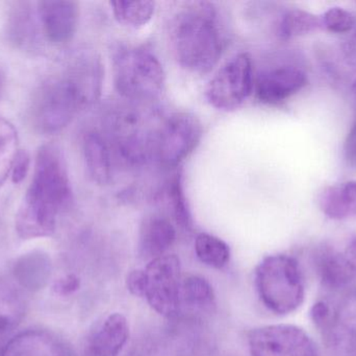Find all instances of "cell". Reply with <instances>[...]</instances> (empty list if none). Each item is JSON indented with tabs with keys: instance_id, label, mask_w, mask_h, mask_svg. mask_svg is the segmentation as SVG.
Instances as JSON below:
<instances>
[{
	"instance_id": "9c48e42d",
	"label": "cell",
	"mask_w": 356,
	"mask_h": 356,
	"mask_svg": "<svg viewBox=\"0 0 356 356\" xmlns=\"http://www.w3.org/2000/svg\"><path fill=\"white\" fill-rule=\"evenodd\" d=\"M251 356H321L311 336L290 324L261 326L248 334Z\"/></svg>"
},
{
	"instance_id": "3957f363",
	"label": "cell",
	"mask_w": 356,
	"mask_h": 356,
	"mask_svg": "<svg viewBox=\"0 0 356 356\" xmlns=\"http://www.w3.org/2000/svg\"><path fill=\"white\" fill-rule=\"evenodd\" d=\"M170 36L177 62L190 72L209 73L221 58L223 37L209 2L186 4L173 18Z\"/></svg>"
},
{
	"instance_id": "e0dca14e",
	"label": "cell",
	"mask_w": 356,
	"mask_h": 356,
	"mask_svg": "<svg viewBox=\"0 0 356 356\" xmlns=\"http://www.w3.org/2000/svg\"><path fill=\"white\" fill-rule=\"evenodd\" d=\"M322 212L332 219L356 217V181H347L324 188L318 196Z\"/></svg>"
},
{
	"instance_id": "f1b7e54d",
	"label": "cell",
	"mask_w": 356,
	"mask_h": 356,
	"mask_svg": "<svg viewBox=\"0 0 356 356\" xmlns=\"http://www.w3.org/2000/svg\"><path fill=\"white\" fill-rule=\"evenodd\" d=\"M127 290L134 296L144 298L145 296V273L144 270H134L127 276Z\"/></svg>"
},
{
	"instance_id": "5bb4252c",
	"label": "cell",
	"mask_w": 356,
	"mask_h": 356,
	"mask_svg": "<svg viewBox=\"0 0 356 356\" xmlns=\"http://www.w3.org/2000/svg\"><path fill=\"white\" fill-rule=\"evenodd\" d=\"M129 338V325L122 314H111L91 334L87 356H119Z\"/></svg>"
},
{
	"instance_id": "8fae6325",
	"label": "cell",
	"mask_w": 356,
	"mask_h": 356,
	"mask_svg": "<svg viewBox=\"0 0 356 356\" xmlns=\"http://www.w3.org/2000/svg\"><path fill=\"white\" fill-rule=\"evenodd\" d=\"M42 31L50 43L65 44L74 37L79 24V6L68 0H47L37 3Z\"/></svg>"
},
{
	"instance_id": "cb8c5ba5",
	"label": "cell",
	"mask_w": 356,
	"mask_h": 356,
	"mask_svg": "<svg viewBox=\"0 0 356 356\" xmlns=\"http://www.w3.org/2000/svg\"><path fill=\"white\" fill-rule=\"evenodd\" d=\"M166 199L169 210L177 225L186 231H192V215L188 208V201L184 196L181 173H175V177L169 181Z\"/></svg>"
},
{
	"instance_id": "4fadbf2b",
	"label": "cell",
	"mask_w": 356,
	"mask_h": 356,
	"mask_svg": "<svg viewBox=\"0 0 356 356\" xmlns=\"http://www.w3.org/2000/svg\"><path fill=\"white\" fill-rule=\"evenodd\" d=\"M0 356H76L68 343L46 330L18 334L0 349Z\"/></svg>"
},
{
	"instance_id": "44dd1931",
	"label": "cell",
	"mask_w": 356,
	"mask_h": 356,
	"mask_svg": "<svg viewBox=\"0 0 356 356\" xmlns=\"http://www.w3.org/2000/svg\"><path fill=\"white\" fill-rule=\"evenodd\" d=\"M322 29L321 17L303 10H291L280 19L277 35L280 39L291 40Z\"/></svg>"
},
{
	"instance_id": "7402d4cb",
	"label": "cell",
	"mask_w": 356,
	"mask_h": 356,
	"mask_svg": "<svg viewBox=\"0 0 356 356\" xmlns=\"http://www.w3.org/2000/svg\"><path fill=\"white\" fill-rule=\"evenodd\" d=\"M195 253L201 263L213 269H223L230 259V249L221 238L200 233L195 240Z\"/></svg>"
},
{
	"instance_id": "83f0119b",
	"label": "cell",
	"mask_w": 356,
	"mask_h": 356,
	"mask_svg": "<svg viewBox=\"0 0 356 356\" xmlns=\"http://www.w3.org/2000/svg\"><path fill=\"white\" fill-rule=\"evenodd\" d=\"M29 165H31V157L29 153L25 150H19L10 173L13 183H21L25 179L29 171Z\"/></svg>"
},
{
	"instance_id": "d6a6232c",
	"label": "cell",
	"mask_w": 356,
	"mask_h": 356,
	"mask_svg": "<svg viewBox=\"0 0 356 356\" xmlns=\"http://www.w3.org/2000/svg\"><path fill=\"white\" fill-rule=\"evenodd\" d=\"M2 87H3V79H2L1 75H0V95H1Z\"/></svg>"
},
{
	"instance_id": "484cf974",
	"label": "cell",
	"mask_w": 356,
	"mask_h": 356,
	"mask_svg": "<svg viewBox=\"0 0 356 356\" xmlns=\"http://www.w3.org/2000/svg\"><path fill=\"white\" fill-rule=\"evenodd\" d=\"M321 21L322 29L332 33H347L355 25V18L351 13L342 8H330L322 15Z\"/></svg>"
},
{
	"instance_id": "5b68a950",
	"label": "cell",
	"mask_w": 356,
	"mask_h": 356,
	"mask_svg": "<svg viewBox=\"0 0 356 356\" xmlns=\"http://www.w3.org/2000/svg\"><path fill=\"white\" fill-rule=\"evenodd\" d=\"M115 87L131 100H152L165 85V72L159 59L144 48L121 46L113 56Z\"/></svg>"
},
{
	"instance_id": "4316f807",
	"label": "cell",
	"mask_w": 356,
	"mask_h": 356,
	"mask_svg": "<svg viewBox=\"0 0 356 356\" xmlns=\"http://www.w3.org/2000/svg\"><path fill=\"white\" fill-rule=\"evenodd\" d=\"M334 311L332 307L325 301L315 303L311 309V318L315 325L322 332H326L330 330L334 319Z\"/></svg>"
},
{
	"instance_id": "4dcf8cb0",
	"label": "cell",
	"mask_w": 356,
	"mask_h": 356,
	"mask_svg": "<svg viewBox=\"0 0 356 356\" xmlns=\"http://www.w3.org/2000/svg\"><path fill=\"white\" fill-rule=\"evenodd\" d=\"M345 152H346V158L348 162L356 167V121L349 133Z\"/></svg>"
},
{
	"instance_id": "277c9868",
	"label": "cell",
	"mask_w": 356,
	"mask_h": 356,
	"mask_svg": "<svg viewBox=\"0 0 356 356\" xmlns=\"http://www.w3.org/2000/svg\"><path fill=\"white\" fill-rule=\"evenodd\" d=\"M254 286L264 307L290 315L305 302V286L298 261L286 254L269 255L255 269Z\"/></svg>"
},
{
	"instance_id": "ac0fdd59",
	"label": "cell",
	"mask_w": 356,
	"mask_h": 356,
	"mask_svg": "<svg viewBox=\"0 0 356 356\" xmlns=\"http://www.w3.org/2000/svg\"><path fill=\"white\" fill-rule=\"evenodd\" d=\"M26 302L21 291L0 280V345L17 330L24 318Z\"/></svg>"
},
{
	"instance_id": "1f68e13d",
	"label": "cell",
	"mask_w": 356,
	"mask_h": 356,
	"mask_svg": "<svg viewBox=\"0 0 356 356\" xmlns=\"http://www.w3.org/2000/svg\"><path fill=\"white\" fill-rule=\"evenodd\" d=\"M345 52H346V56L349 63H350L353 68L355 69V79L353 84V93H355L356 96V31L355 35L349 40L348 43L346 44Z\"/></svg>"
},
{
	"instance_id": "7a4b0ae2",
	"label": "cell",
	"mask_w": 356,
	"mask_h": 356,
	"mask_svg": "<svg viewBox=\"0 0 356 356\" xmlns=\"http://www.w3.org/2000/svg\"><path fill=\"white\" fill-rule=\"evenodd\" d=\"M102 65L93 54H83L62 75L41 87L33 109L35 127L44 134H56L72 123L79 111L102 93Z\"/></svg>"
},
{
	"instance_id": "f546056e",
	"label": "cell",
	"mask_w": 356,
	"mask_h": 356,
	"mask_svg": "<svg viewBox=\"0 0 356 356\" xmlns=\"http://www.w3.org/2000/svg\"><path fill=\"white\" fill-rule=\"evenodd\" d=\"M81 286V280L77 276L70 274L54 282V290L60 296H69L76 292Z\"/></svg>"
},
{
	"instance_id": "ba28073f",
	"label": "cell",
	"mask_w": 356,
	"mask_h": 356,
	"mask_svg": "<svg viewBox=\"0 0 356 356\" xmlns=\"http://www.w3.org/2000/svg\"><path fill=\"white\" fill-rule=\"evenodd\" d=\"M203 127L192 113H175L160 127L156 136L154 156L165 167H177L200 142Z\"/></svg>"
},
{
	"instance_id": "30bf717a",
	"label": "cell",
	"mask_w": 356,
	"mask_h": 356,
	"mask_svg": "<svg viewBox=\"0 0 356 356\" xmlns=\"http://www.w3.org/2000/svg\"><path fill=\"white\" fill-rule=\"evenodd\" d=\"M314 265L322 284L330 290H340L356 280V236L342 251L321 247L314 255Z\"/></svg>"
},
{
	"instance_id": "d4e9b609",
	"label": "cell",
	"mask_w": 356,
	"mask_h": 356,
	"mask_svg": "<svg viewBox=\"0 0 356 356\" xmlns=\"http://www.w3.org/2000/svg\"><path fill=\"white\" fill-rule=\"evenodd\" d=\"M18 134L10 121L0 117V186L12 173L18 155Z\"/></svg>"
},
{
	"instance_id": "ffe728a7",
	"label": "cell",
	"mask_w": 356,
	"mask_h": 356,
	"mask_svg": "<svg viewBox=\"0 0 356 356\" xmlns=\"http://www.w3.org/2000/svg\"><path fill=\"white\" fill-rule=\"evenodd\" d=\"M216 307L213 286L201 276L190 275L182 279L180 288V309L192 313H211Z\"/></svg>"
},
{
	"instance_id": "8992f818",
	"label": "cell",
	"mask_w": 356,
	"mask_h": 356,
	"mask_svg": "<svg viewBox=\"0 0 356 356\" xmlns=\"http://www.w3.org/2000/svg\"><path fill=\"white\" fill-rule=\"evenodd\" d=\"M253 68L247 52L236 54L222 65L205 89L207 102L221 111L240 108L252 93Z\"/></svg>"
},
{
	"instance_id": "7c38bea8",
	"label": "cell",
	"mask_w": 356,
	"mask_h": 356,
	"mask_svg": "<svg viewBox=\"0 0 356 356\" xmlns=\"http://www.w3.org/2000/svg\"><path fill=\"white\" fill-rule=\"evenodd\" d=\"M307 75L294 66H282L259 75L257 98L267 105H277L298 93L307 86Z\"/></svg>"
},
{
	"instance_id": "d6986e66",
	"label": "cell",
	"mask_w": 356,
	"mask_h": 356,
	"mask_svg": "<svg viewBox=\"0 0 356 356\" xmlns=\"http://www.w3.org/2000/svg\"><path fill=\"white\" fill-rule=\"evenodd\" d=\"M83 150L90 177L98 185H106L112 176V163L104 137L97 132H89L83 138Z\"/></svg>"
},
{
	"instance_id": "6da1fadb",
	"label": "cell",
	"mask_w": 356,
	"mask_h": 356,
	"mask_svg": "<svg viewBox=\"0 0 356 356\" xmlns=\"http://www.w3.org/2000/svg\"><path fill=\"white\" fill-rule=\"evenodd\" d=\"M71 202L72 188L62 154L51 144L41 146L33 179L17 211V233L22 240L51 235L58 215Z\"/></svg>"
},
{
	"instance_id": "2e32d148",
	"label": "cell",
	"mask_w": 356,
	"mask_h": 356,
	"mask_svg": "<svg viewBox=\"0 0 356 356\" xmlns=\"http://www.w3.org/2000/svg\"><path fill=\"white\" fill-rule=\"evenodd\" d=\"M12 273L19 286L37 292L45 288L51 277V259L42 251L26 253L13 263Z\"/></svg>"
},
{
	"instance_id": "603a6c76",
	"label": "cell",
	"mask_w": 356,
	"mask_h": 356,
	"mask_svg": "<svg viewBox=\"0 0 356 356\" xmlns=\"http://www.w3.org/2000/svg\"><path fill=\"white\" fill-rule=\"evenodd\" d=\"M113 14L121 24L129 27L144 26L152 20L156 10L152 1H111Z\"/></svg>"
},
{
	"instance_id": "52a82bcc",
	"label": "cell",
	"mask_w": 356,
	"mask_h": 356,
	"mask_svg": "<svg viewBox=\"0 0 356 356\" xmlns=\"http://www.w3.org/2000/svg\"><path fill=\"white\" fill-rule=\"evenodd\" d=\"M145 296L152 309L167 318L180 311L181 265L175 254H165L149 261L145 269Z\"/></svg>"
},
{
	"instance_id": "9a60e30c",
	"label": "cell",
	"mask_w": 356,
	"mask_h": 356,
	"mask_svg": "<svg viewBox=\"0 0 356 356\" xmlns=\"http://www.w3.org/2000/svg\"><path fill=\"white\" fill-rule=\"evenodd\" d=\"M177 240V230L168 217L149 215L144 217L140 228V253L144 258L152 259L167 254Z\"/></svg>"
}]
</instances>
